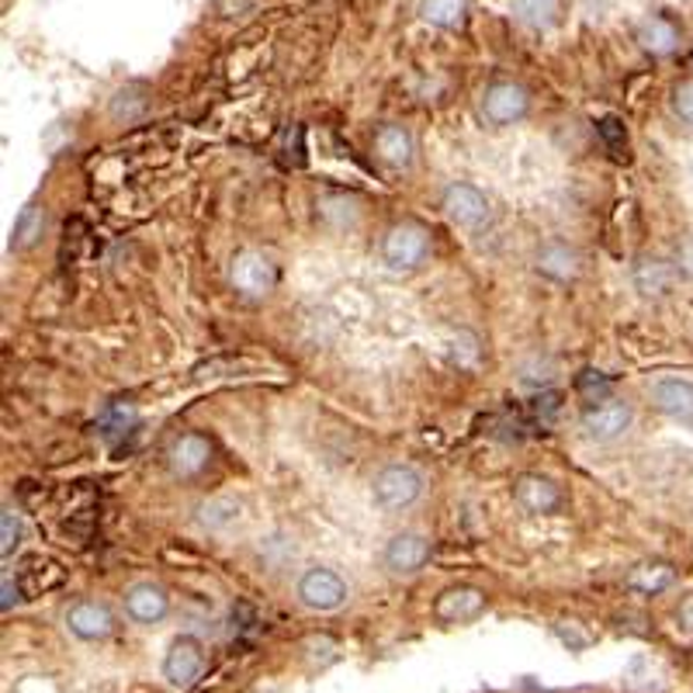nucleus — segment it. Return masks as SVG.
Returning <instances> with one entry per match:
<instances>
[{"label": "nucleus", "instance_id": "23", "mask_svg": "<svg viewBox=\"0 0 693 693\" xmlns=\"http://www.w3.org/2000/svg\"><path fill=\"white\" fill-rule=\"evenodd\" d=\"M43 226H46V215L43 209H38V201H28V205L22 209V215L14 219V230H11V247L14 250H28L32 243L43 236Z\"/></svg>", "mask_w": 693, "mask_h": 693}, {"label": "nucleus", "instance_id": "16", "mask_svg": "<svg viewBox=\"0 0 693 693\" xmlns=\"http://www.w3.org/2000/svg\"><path fill=\"white\" fill-rule=\"evenodd\" d=\"M535 271L548 281H559V284H568L576 281L579 271H583V257L576 247H568L565 239H548L538 247L535 254Z\"/></svg>", "mask_w": 693, "mask_h": 693}, {"label": "nucleus", "instance_id": "22", "mask_svg": "<svg viewBox=\"0 0 693 693\" xmlns=\"http://www.w3.org/2000/svg\"><path fill=\"white\" fill-rule=\"evenodd\" d=\"M509 14L527 28H552L559 17V0H509Z\"/></svg>", "mask_w": 693, "mask_h": 693}, {"label": "nucleus", "instance_id": "7", "mask_svg": "<svg viewBox=\"0 0 693 693\" xmlns=\"http://www.w3.org/2000/svg\"><path fill=\"white\" fill-rule=\"evenodd\" d=\"M441 209L461 230H479V226H485V222H489V215H493V205H489L485 191L475 188V185H468V180H455V185L444 188Z\"/></svg>", "mask_w": 693, "mask_h": 693}, {"label": "nucleus", "instance_id": "31", "mask_svg": "<svg viewBox=\"0 0 693 693\" xmlns=\"http://www.w3.org/2000/svg\"><path fill=\"white\" fill-rule=\"evenodd\" d=\"M0 589H4V600H0V607H4V614H8L11 607L22 603V597H17V583H14L11 573H4V579H0Z\"/></svg>", "mask_w": 693, "mask_h": 693}, {"label": "nucleus", "instance_id": "29", "mask_svg": "<svg viewBox=\"0 0 693 693\" xmlns=\"http://www.w3.org/2000/svg\"><path fill=\"white\" fill-rule=\"evenodd\" d=\"M132 423H136V413L129 410V406H111V410L105 413V426H111L108 434H121V431H129Z\"/></svg>", "mask_w": 693, "mask_h": 693}, {"label": "nucleus", "instance_id": "14", "mask_svg": "<svg viewBox=\"0 0 693 693\" xmlns=\"http://www.w3.org/2000/svg\"><path fill=\"white\" fill-rule=\"evenodd\" d=\"M648 399H651V406H656L662 416L693 426V381L690 378L666 375L659 381H651Z\"/></svg>", "mask_w": 693, "mask_h": 693}, {"label": "nucleus", "instance_id": "3", "mask_svg": "<svg viewBox=\"0 0 693 693\" xmlns=\"http://www.w3.org/2000/svg\"><path fill=\"white\" fill-rule=\"evenodd\" d=\"M295 594H298V603L316 610V614H333V610H340L346 603V597H351L346 594L343 576L333 573V568H326V565L305 568L295 583Z\"/></svg>", "mask_w": 693, "mask_h": 693}, {"label": "nucleus", "instance_id": "26", "mask_svg": "<svg viewBox=\"0 0 693 693\" xmlns=\"http://www.w3.org/2000/svg\"><path fill=\"white\" fill-rule=\"evenodd\" d=\"M624 683H627V690H635V693H656V690L662 686L659 669L651 666L645 656H638V659L627 662V669H624Z\"/></svg>", "mask_w": 693, "mask_h": 693}, {"label": "nucleus", "instance_id": "27", "mask_svg": "<svg viewBox=\"0 0 693 693\" xmlns=\"http://www.w3.org/2000/svg\"><path fill=\"white\" fill-rule=\"evenodd\" d=\"M669 105H672V115H677L683 126L693 129V80H686V84H677L669 94Z\"/></svg>", "mask_w": 693, "mask_h": 693}, {"label": "nucleus", "instance_id": "10", "mask_svg": "<svg viewBox=\"0 0 693 693\" xmlns=\"http://www.w3.org/2000/svg\"><path fill=\"white\" fill-rule=\"evenodd\" d=\"M514 503L531 517H552L562 509L565 496L555 479L538 475V472H524L514 479Z\"/></svg>", "mask_w": 693, "mask_h": 693}, {"label": "nucleus", "instance_id": "24", "mask_svg": "<svg viewBox=\"0 0 693 693\" xmlns=\"http://www.w3.org/2000/svg\"><path fill=\"white\" fill-rule=\"evenodd\" d=\"M146 108H150V97H146V87L142 84H129L111 97V118L115 121H132Z\"/></svg>", "mask_w": 693, "mask_h": 693}, {"label": "nucleus", "instance_id": "25", "mask_svg": "<svg viewBox=\"0 0 693 693\" xmlns=\"http://www.w3.org/2000/svg\"><path fill=\"white\" fill-rule=\"evenodd\" d=\"M22 541H25V520L14 506H4L0 509V555L11 559L22 548Z\"/></svg>", "mask_w": 693, "mask_h": 693}, {"label": "nucleus", "instance_id": "20", "mask_svg": "<svg viewBox=\"0 0 693 693\" xmlns=\"http://www.w3.org/2000/svg\"><path fill=\"white\" fill-rule=\"evenodd\" d=\"M624 586L638 597H662L666 589L677 586V565L666 559H648L638 562L631 573L624 576Z\"/></svg>", "mask_w": 693, "mask_h": 693}, {"label": "nucleus", "instance_id": "13", "mask_svg": "<svg viewBox=\"0 0 693 693\" xmlns=\"http://www.w3.org/2000/svg\"><path fill=\"white\" fill-rule=\"evenodd\" d=\"M431 562V541L416 531H399L385 541L381 565L389 568L392 576H416L420 568Z\"/></svg>", "mask_w": 693, "mask_h": 693}, {"label": "nucleus", "instance_id": "4", "mask_svg": "<svg viewBox=\"0 0 693 693\" xmlns=\"http://www.w3.org/2000/svg\"><path fill=\"white\" fill-rule=\"evenodd\" d=\"M230 284L243 298H268L278 284V271L260 250H236L230 260Z\"/></svg>", "mask_w": 693, "mask_h": 693}, {"label": "nucleus", "instance_id": "5", "mask_svg": "<svg viewBox=\"0 0 693 693\" xmlns=\"http://www.w3.org/2000/svg\"><path fill=\"white\" fill-rule=\"evenodd\" d=\"M631 423H635V410H631L627 399H618V396H607L583 413V431L597 444L621 441L631 431Z\"/></svg>", "mask_w": 693, "mask_h": 693}, {"label": "nucleus", "instance_id": "2", "mask_svg": "<svg viewBox=\"0 0 693 693\" xmlns=\"http://www.w3.org/2000/svg\"><path fill=\"white\" fill-rule=\"evenodd\" d=\"M372 496L385 514H402L423 496V475L413 465H385L372 482Z\"/></svg>", "mask_w": 693, "mask_h": 693}, {"label": "nucleus", "instance_id": "12", "mask_svg": "<svg viewBox=\"0 0 693 693\" xmlns=\"http://www.w3.org/2000/svg\"><path fill=\"white\" fill-rule=\"evenodd\" d=\"M63 624L80 642H105L115 631V614L111 607L101 600H73L63 614Z\"/></svg>", "mask_w": 693, "mask_h": 693}, {"label": "nucleus", "instance_id": "15", "mask_svg": "<svg viewBox=\"0 0 693 693\" xmlns=\"http://www.w3.org/2000/svg\"><path fill=\"white\" fill-rule=\"evenodd\" d=\"M212 465V441L201 434H180L167 447V468L177 479H198Z\"/></svg>", "mask_w": 693, "mask_h": 693}, {"label": "nucleus", "instance_id": "11", "mask_svg": "<svg viewBox=\"0 0 693 693\" xmlns=\"http://www.w3.org/2000/svg\"><path fill=\"white\" fill-rule=\"evenodd\" d=\"M201 669H205V648L195 635H177L167 648V656H163V680H167L174 690H185L191 686Z\"/></svg>", "mask_w": 693, "mask_h": 693}, {"label": "nucleus", "instance_id": "17", "mask_svg": "<svg viewBox=\"0 0 693 693\" xmlns=\"http://www.w3.org/2000/svg\"><path fill=\"white\" fill-rule=\"evenodd\" d=\"M375 156L392 171H410L416 160L413 132L399 126V121H385V126L375 132Z\"/></svg>", "mask_w": 693, "mask_h": 693}, {"label": "nucleus", "instance_id": "21", "mask_svg": "<svg viewBox=\"0 0 693 693\" xmlns=\"http://www.w3.org/2000/svg\"><path fill=\"white\" fill-rule=\"evenodd\" d=\"M468 0H420V17L434 28H461Z\"/></svg>", "mask_w": 693, "mask_h": 693}, {"label": "nucleus", "instance_id": "8", "mask_svg": "<svg viewBox=\"0 0 693 693\" xmlns=\"http://www.w3.org/2000/svg\"><path fill=\"white\" fill-rule=\"evenodd\" d=\"M489 597L485 589L479 586H468V583H455L437 594L434 600V618L441 624H472L485 614Z\"/></svg>", "mask_w": 693, "mask_h": 693}, {"label": "nucleus", "instance_id": "9", "mask_svg": "<svg viewBox=\"0 0 693 693\" xmlns=\"http://www.w3.org/2000/svg\"><path fill=\"white\" fill-rule=\"evenodd\" d=\"M677 281H680L677 263L659 254H642V257H635V263H631V284H635V292L642 298H651V302L669 298L677 292Z\"/></svg>", "mask_w": 693, "mask_h": 693}, {"label": "nucleus", "instance_id": "28", "mask_svg": "<svg viewBox=\"0 0 693 693\" xmlns=\"http://www.w3.org/2000/svg\"><path fill=\"white\" fill-rule=\"evenodd\" d=\"M672 263H677V271H680V278L693 281V233L680 236V243H677V250H672Z\"/></svg>", "mask_w": 693, "mask_h": 693}, {"label": "nucleus", "instance_id": "19", "mask_svg": "<svg viewBox=\"0 0 693 693\" xmlns=\"http://www.w3.org/2000/svg\"><path fill=\"white\" fill-rule=\"evenodd\" d=\"M680 25L672 22V17H666V14H648L645 22H638V28H635V43H638V49L642 52H648V56H672L680 49Z\"/></svg>", "mask_w": 693, "mask_h": 693}, {"label": "nucleus", "instance_id": "6", "mask_svg": "<svg viewBox=\"0 0 693 693\" xmlns=\"http://www.w3.org/2000/svg\"><path fill=\"white\" fill-rule=\"evenodd\" d=\"M482 118L489 121V126H517L520 118H527V111H531V94H527L520 84H514V80H496V84H489L482 91Z\"/></svg>", "mask_w": 693, "mask_h": 693}, {"label": "nucleus", "instance_id": "18", "mask_svg": "<svg viewBox=\"0 0 693 693\" xmlns=\"http://www.w3.org/2000/svg\"><path fill=\"white\" fill-rule=\"evenodd\" d=\"M126 614L136 621V624H160L163 618L171 614V597L167 589L156 586V583H136L126 589Z\"/></svg>", "mask_w": 693, "mask_h": 693}, {"label": "nucleus", "instance_id": "30", "mask_svg": "<svg viewBox=\"0 0 693 693\" xmlns=\"http://www.w3.org/2000/svg\"><path fill=\"white\" fill-rule=\"evenodd\" d=\"M672 618H677V627L683 631V635H690V638H693V589H690V594H683V597H680L677 610H672Z\"/></svg>", "mask_w": 693, "mask_h": 693}, {"label": "nucleus", "instance_id": "1", "mask_svg": "<svg viewBox=\"0 0 693 693\" xmlns=\"http://www.w3.org/2000/svg\"><path fill=\"white\" fill-rule=\"evenodd\" d=\"M431 257V233L420 222H396L381 236V263L396 274H410L423 268Z\"/></svg>", "mask_w": 693, "mask_h": 693}]
</instances>
